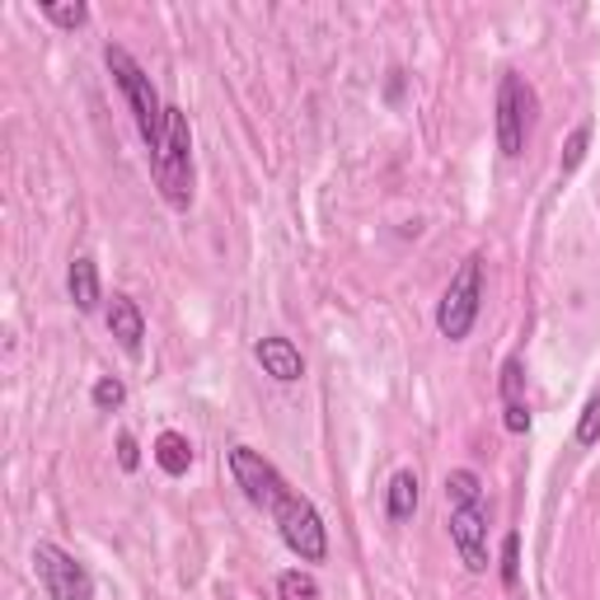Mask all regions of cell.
<instances>
[{
	"instance_id": "6da1fadb",
	"label": "cell",
	"mask_w": 600,
	"mask_h": 600,
	"mask_svg": "<svg viewBox=\"0 0 600 600\" xmlns=\"http://www.w3.org/2000/svg\"><path fill=\"white\" fill-rule=\"evenodd\" d=\"M150 169H156L160 197L174 212H188L193 206V127L183 108H164V137L150 156Z\"/></svg>"
},
{
	"instance_id": "7a4b0ae2",
	"label": "cell",
	"mask_w": 600,
	"mask_h": 600,
	"mask_svg": "<svg viewBox=\"0 0 600 600\" xmlns=\"http://www.w3.org/2000/svg\"><path fill=\"white\" fill-rule=\"evenodd\" d=\"M104 62H108V71H113V85L122 89L131 118H137L141 141L150 146V156H156V146H160V137H164V104H160L156 85H150V75L141 71L137 56H131L127 47H118V43L104 47Z\"/></svg>"
},
{
	"instance_id": "3957f363",
	"label": "cell",
	"mask_w": 600,
	"mask_h": 600,
	"mask_svg": "<svg viewBox=\"0 0 600 600\" xmlns=\"http://www.w3.org/2000/svg\"><path fill=\"white\" fill-rule=\"evenodd\" d=\"M479 310H483V254H469L456 268V277H450V287H446L441 306H437L441 338L464 343V338L474 333V324H479Z\"/></svg>"
},
{
	"instance_id": "277c9868",
	"label": "cell",
	"mask_w": 600,
	"mask_h": 600,
	"mask_svg": "<svg viewBox=\"0 0 600 600\" xmlns=\"http://www.w3.org/2000/svg\"><path fill=\"white\" fill-rule=\"evenodd\" d=\"M272 521L281 531V544L300 558V562H324L329 558V531H324V516H319V506L306 497V493H291L272 506Z\"/></svg>"
},
{
	"instance_id": "5b68a950",
	"label": "cell",
	"mask_w": 600,
	"mask_h": 600,
	"mask_svg": "<svg viewBox=\"0 0 600 600\" xmlns=\"http://www.w3.org/2000/svg\"><path fill=\"white\" fill-rule=\"evenodd\" d=\"M33 572L43 581L47 600H94V581L85 572V562H75V554H66L62 544L38 539L33 544Z\"/></svg>"
},
{
	"instance_id": "8992f818",
	"label": "cell",
	"mask_w": 600,
	"mask_h": 600,
	"mask_svg": "<svg viewBox=\"0 0 600 600\" xmlns=\"http://www.w3.org/2000/svg\"><path fill=\"white\" fill-rule=\"evenodd\" d=\"M231 479H235V488L254 506H262V512H272V506L291 493V483L277 474V464L262 460V450H254V446H235L231 450Z\"/></svg>"
},
{
	"instance_id": "52a82bcc",
	"label": "cell",
	"mask_w": 600,
	"mask_h": 600,
	"mask_svg": "<svg viewBox=\"0 0 600 600\" xmlns=\"http://www.w3.org/2000/svg\"><path fill=\"white\" fill-rule=\"evenodd\" d=\"M525 137H531V89L516 71H506L497 85V150L516 160L525 150Z\"/></svg>"
},
{
	"instance_id": "ba28073f",
	"label": "cell",
	"mask_w": 600,
	"mask_h": 600,
	"mask_svg": "<svg viewBox=\"0 0 600 600\" xmlns=\"http://www.w3.org/2000/svg\"><path fill=\"white\" fill-rule=\"evenodd\" d=\"M450 544L464 562V572H488V502H464V506H450Z\"/></svg>"
},
{
	"instance_id": "9c48e42d",
	"label": "cell",
	"mask_w": 600,
	"mask_h": 600,
	"mask_svg": "<svg viewBox=\"0 0 600 600\" xmlns=\"http://www.w3.org/2000/svg\"><path fill=\"white\" fill-rule=\"evenodd\" d=\"M254 356H258L262 375H272V381H281V385H296L300 375H306V356H300V347L291 343V338H258Z\"/></svg>"
},
{
	"instance_id": "30bf717a",
	"label": "cell",
	"mask_w": 600,
	"mask_h": 600,
	"mask_svg": "<svg viewBox=\"0 0 600 600\" xmlns=\"http://www.w3.org/2000/svg\"><path fill=\"white\" fill-rule=\"evenodd\" d=\"M108 333L118 338V347L137 356L141 352V338H146V314L141 306L131 296H113V306H108Z\"/></svg>"
},
{
	"instance_id": "8fae6325",
	"label": "cell",
	"mask_w": 600,
	"mask_h": 600,
	"mask_svg": "<svg viewBox=\"0 0 600 600\" xmlns=\"http://www.w3.org/2000/svg\"><path fill=\"white\" fill-rule=\"evenodd\" d=\"M66 291H71V300H75V310H99V300H104V291H99V268H94V258H71V272H66Z\"/></svg>"
},
{
	"instance_id": "7c38bea8",
	"label": "cell",
	"mask_w": 600,
	"mask_h": 600,
	"mask_svg": "<svg viewBox=\"0 0 600 600\" xmlns=\"http://www.w3.org/2000/svg\"><path fill=\"white\" fill-rule=\"evenodd\" d=\"M150 456H156V464L169 479H183L188 469H193V446H188L183 431H160L156 446H150Z\"/></svg>"
},
{
	"instance_id": "4fadbf2b",
	"label": "cell",
	"mask_w": 600,
	"mask_h": 600,
	"mask_svg": "<svg viewBox=\"0 0 600 600\" xmlns=\"http://www.w3.org/2000/svg\"><path fill=\"white\" fill-rule=\"evenodd\" d=\"M418 497H422L418 474H413V469H399V474L389 479V488H385V516L389 521H413V512H418Z\"/></svg>"
},
{
	"instance_id": "5bb4252c",
	"label": "cell",
	"mask_w": 600,
	"mask_h": 600,
	"mask_svg": "<svg viewBox=\"0 0 600 600\" xmlns=\"http://www.w3.org/2000/svg\"><path fill=\"white\" fill-rule=\"evenodd\" d=\"M38 10H43L47 24H56V29H71V33L89 24V6H85V0H71V6H62V0H43V6H38Z\"/></svg>"
},
{
	"instance_id": "9a60e30c",
	"label": "cell",
	"mask_w": 600,
	"mask_h": 600,
	"mask_svg": "<svg viewBox=\"0 0 600 600\" xmlns=\"http://www.w3.org/2000/svg\"><path fill=\"white\" fill-rule=\"evenodd\" d=\"M483 497V479L474 469H450L446 474V502L450 506H464V502H479Z\"/></svg>"
},
{
	"instance_id": "2e32d148",
	"label": "cell",
	"mask_w": 600,
	"mask_h": 600,
	"mask_svg": "<svg viewBox=\"0 0 600 600\" xmlns=\"http://www.w3.org/2000/svg\"><path fill=\"white\" fill-rule=\"evenodd\" d=\"M277 600H319V581L310 572H300V568L281 572L277 577Z\"/></svg>"
},
{
	"instance_id": "e0dca14e",
	"label": "cell",
	"mask_w": 600,
	"mask_h": 600,
	"mask_svg": "<svg viewBox=\"0 0 600 600\" xmlns=\"http://www.w3.org/2000/svg\"><path fill=\"white\" fill-rule=\"evenodd\" d=\"M89 399H94V408H99V413H118L127 404V385L118 381V375H99L94 389H89Z\"/></svg>"
},
{
	"instance_id": "ac0fdd59",
	"label": "cell",
	"mask_w": 600,
	"mask_h": 600,
	"mask_svg": "<svg viewBox=\"0 0 600 600\" xmlns=\"http://www.w3.org/2000/svg\"><path fill=\"white\" fill-rule=\"evenodd\" d=\"M502 408L506 404H525V362H521V356H506V362H502Z\"/></svg>"
},
{
	"instance_id": "d6986e66",
	"label": "cell",
	"mask_w": 600,
	"mask_h": 600,
	"mask_svg": "<svg viewBox=\"0 0 600 600\" xmlns=\"http://www.w3.org/2000/svg\"><path fill=\"white\" fill-rule=\"evenodd\" d=\"M516 581H521V535L512 531L502 539V587L516 591Z\"/></svg>"
},
{
	"instance_id": "ffe728a7",
	"label": "cell",
	"mask_w": 600,
	"mask_h": 600,
	"mask_svg": "<svg viewBox=\"0 0 600 600\" xmlns=\"http://www.w3.org/2000/svg\"><path fill=\"white\" fill-rule=\"evenodd\" d=\"M587 146H591V122H581L568 146H562V174H572V169H581V160H587Z\"/></svg>"
},
{
	"instance_id": "44dd1931",
	"label": "cell",
	"mask_w": 600,
	"mask_h": 600,
	"mask_svg": "<svg viewBox=\"0 0 600 600\" xmlns=\"http://www.w3.org/2000/svg\"><path fill=\"white\" fill-rule=\"evenodd\" d=\"M596 441H600V394L587 399V408L577 418V446H596Z\"/></svg>"
},
{
	"instance_id": "7402d4cb",
	"label": "cell",
	"mask_w": 600,
	"mask_h": 600,
	"mask_svg": "<svg viewBox=\"0 0 600 600\" xmlns=\"http://www.w3.org/2000/svg\"><path fill=\"white\" fill-rule=\"evenodd\" d=\"M502 427L512 431V437L531 431V408H525V404H506V408H502Z\"/></svg>"
},
{
	"instance_id": "603a6c76",
	"label": "cell",
	"mask_w": 600,
	"mask_h": 600,
	"mask_svg": "<svg viewBox=\"0 0 600 600\" xmlns=\"http://www.w3.org/2000/svg\"><path fill=\"white\" fill-rule=\"evenodd\" d=\"M118 464L127 469V474H137V464H141V446H137L131 431H122V437H118Z\"/></svg>"
}]
</instances>
